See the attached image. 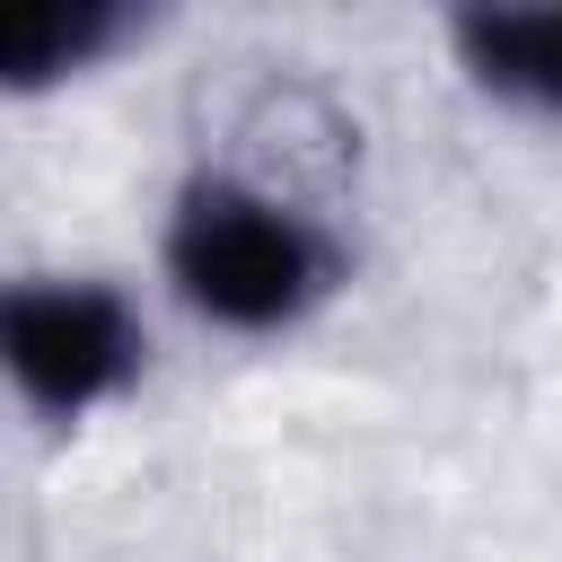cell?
<instances>
[{"label":"cell","instance_id":"1","mask_svg":"<svg viewBox=\"0 0 562 562\" xmlns=\"http://www.w3.org/2000/svg\"><path fill=\"white\" fill-rule=\"evenodd\" d=\"M167 255H176L184 299L211 307L220 325H281V316H299V307L316 299V281H325L316 237H307L290 211H272V202H255V193H237V184H202V193L176 211Z\"/></svg>","mask_w":562,"mask_h":562},{"label":"cell","instance_id":"3","mask_svg":"<svg viewBox=\"0 0 562 562\" xmlns=\"http://www.w3.org/2000/svg\"><path fill=\"white\" fill-rule=\"evenodd\" d=\"M457 44L501 97L562 114V9H474L457 18Z\"/></svg>","mask_w":562,"mask_h":562},{"label":"cell","instance_id":"2","mask_svg":"<svg viewBox=\"0 0 562 562\" xmlns=\"http://www.w3.org/2000/svg\"><path fill=\"white\" fill-rule=\"evenodd\" d=\"M9 369L44 413H79L132 369V316L105 290H18L9 299Z\"/></svg>","mask_w":562,"mask_h":562}]
</instances>
